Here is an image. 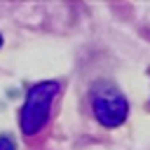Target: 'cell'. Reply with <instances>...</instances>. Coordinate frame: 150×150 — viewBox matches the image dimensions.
Listing matches in <instances>:
<instances>
[{
  "mask_svg": "<svg viewBox=\"0 0 150 150\" xmlns=\"http://www.w3.org/2000/svg\"><path fill=\"white\" fill-rule=\"evenodd\" d=\"M59 89H61V84L54 82V80L38 82L35 87H30V91L26 96V103L21 108V131L26 136H35L49 122L52 103H54Z\"/></svg>",
  "mask_w": 150,
  "mask_h": 150,
  "instance_id": "6da1fadb",
  "label": "cell"
},
{
  "mask_svg": "<svg viewBox=\"0 0 150 150\" xmlns=\"http://www.w3.org/2000/svg\"><path fill=\"white\" fill-rule=\"evenodd\" d=\"M91 108H94L96 120L108 129L120 127L127 120V112H129L127 98L108 82H98L91 89Z\"/></svg>",
  "mask_w": 150,
  "mask_h": 150,
  "instance_id": "7a4b0ae2",
  "label": "cell"
},
{
  "mask_svg": "<svg viewBox=\"0 0 150 150\" xmlns=\"http://www.w3.org/2000/svg\"><path fill=\"white\" fill-rule=\"evenodd\" d=\"M0 150H16V145H14V141H12V138L0 136Z\"/></svg>",
  "mask_w": 150,
  "mask_h": 150,
  "instance_id": "3957f363",
  "label": "cell"
},
{
  "mask_svg": "<svg viewBox=\"0 0 150 150\" xmlns=\"http://www.w3.org/2000/svg\"><path fill=\"white\" fill-rule=\"evenodd\" d=\"M0 45H2V38H0Z\"/></svg>",
  "mask_w": 150,
  "mask_h": 150,
  "instance_id": "277c9868",
  "label": "cell"
}]
</instances>
